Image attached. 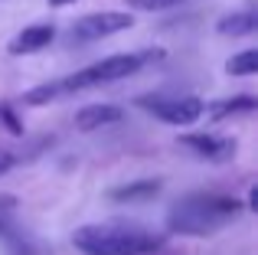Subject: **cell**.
<instances>
[{
  "mask_svg": "<svg viewBox=\"0 0 258 255\" xmlns=\"http://www.w3.org/2000/svg\"><path fill=\"white\" fill-rule=\"evenodd\" d=\"M0 124L7 128L10 134H23V121H20V115H17V108H13L10 102H0Z\"/></svg>",
  "mask_w": 258,
  "mask_h": 255,
  "instance_id": "obj_15",
  "label": "cell"
},
{
  "mask_svg": "<svg viewBox=\"0 0 258 255\" xmlns=\"http://www.w3.org/2000/svg\"><path fill=\"white\" fill-rule=\"evenodd\" d=\"M134 26V13L127 10H98V13H85L72 23V39L79 43H95V39H108L114 33H124Z\"/></svg>",
  "mask_w": 258,
  "mask_h": 255,
  "instance_id": "obj_5",
  "label": "cell"
},
{
  "mask_svg": "<svg viewBox=\"0 0 258 255\" xmlns=\"http://www.w3.org/2000/svg\"><path fill=\"white\" fill-rule=\"evenodd\" d=\"M56 98H62V89H59V79H56V82H43V85H36V89L23 92V105H30V108H39V105H49V102H56Z\"/></svg>",
  "mask_w": 258,
  "mask_h": 255,
  "instance_id": "obj_13",
  "label": "cell"
},
{
  "mask_svg": "<svg viewBox=\"0 0 258 255\" xmlns=\"http://www.w3.org/2000/svg\"><path fill=\"white\" fill-rule=\"evenodd\" d=\"M258 30V13L255 10H235V13H226V17L216 23V33L219 36H252Z\"/></svg>",
  "mask_w": 258,
  "mask_h": 255,
  "instance_id": "obj_11",
  "label": "cell"
},
{
  "mask_svg": "<svg viewBox=\"0 0 258 255\" xmlns=\"http://www.w3.org/2000/svg\"><path fill=\"white\" fill-rule=\"evenodd\" d=\"M52 39H56V26L52 23H30L7 43V52L10 56H33V52L46 49Z\"/></svg>",
  "mask_w": 258,
  "mask_h": 255,
  "instance_id": "obj_7",
  "label": "cell"
},
{
  "mask_svg": "<svg viewBox=\"0 0 258 255\" xmlns=\"http://www.w3.org/2000/svg\"><path fill=\"white\" fill-rule=\"evenodd\" d=\"M72 245L82 255H154L164 249V236L127 223H88L72 232Z\"/></svg>",
  "mask_w": 258,
  "mask_h": 255,
  "instance_id": "obj_1",
  "label": "cell"
},
{
  "mask_svg": "<svg viewBox=\"0 0 258 255\" xmlns=\"http://www.w3.org/2000/svg\"><path fill=\"white\" fill-rule=\"evenodd\" d=\"M180 147H186L189 154H196V157L203 160H213V164H226V160L235 157V151H239V144H235V138H222V134H180V141H176Z\"/></svg>",
  "mask_w": 258,
  "mask_h": 255,
  "instance_id": "obj_6",
  "label": "cell"
},
{
  "mask_svg": "<svg viewBox=\"0 0 258 255\" xmlns=\"http://www.w3.org/2000/svg\"><path fill=\"white\" fill-rule=\"evenodd\" d=\"M226 72H229V76H235V79L255 76V72H258V49H242V52H235V56L226 62Z\"/></svg>",
  "mask_w": 258,
  "mask_h": 255,
  "instance_id": "obj_12",
  "label": "cell"
},
{
  "mask_svg": "<svg viewBox=\"0 0 258 255\" xmlns=\"http://www.w3.org/2000/svg\"><path fill=\"white\" fill-rule=\"evenodd\" d=\"M164 52L160 49H147V52H118V56H108L95 66H85V69L72 72V76L59 79V89L62 95H72V92L82 89H95V85H108V82H121V79L141 72L151 59H160Z\"/></svg>",
  "mask_w": 258,
  "mask_h": 255,
  "instance_id": "obj_3",
  "label": "cell"
},
{
  "mask_svg": "<svg viewBox=\"0 0 258 255\" xmlns=\"http://www.w3.org/2000/svg\"><path fill=\"white\" fill-rule=\"evenodd\" d=\"M160 180H131V183H121V186H111L108 190V200H114V203H141V200H151L160 193Z\"/></svg>",
  "mask_w": 258,
  "mask_h": 255,
  "instance_id": "obj_10",
  "label": "cell"
},
{
  "mask_svg": "<svg viewBox=\"0 0 258 255\" xmlns=\"http://www.w3.org/2000/svg\"><path fill=\"white\" fill-rule=\"evenodd\" d=\"M127 10H138V13H160V10H173L180 7L183 0H124Z\"/></svg>",
  "mask_w": 258,
  "mask_h": 255,
  "instance_id": "obj_14",
  "label": "cell"
},
{
  "mask_svg": "<svg viewBox=\"0 0 258 255\" xmlns=\"http://www.w3.org/2000/svg\"><path fill=\"white\" fill-rule=\"evenodd\" d=\"M258 108V102L252 95H235V98H222V102H213L203 108V115H209V121H229V118L239 115H252Z\"/></svg>",
  "mask_w": 258,
  "mask_h": 255,
  "instance_id": "obj_9",
  "label": "cell"
},
{
  "mask_svg": "<svg viewBox=\"0 0 258 255\" xmlns=\"http://www.w3.org/2000/svg\"><path fill=\"white\" fill-rule=\"evenodd\" d=\"M124 121V108L121 105H111V102H98V105H85V108L76 111V128L79 131H98V128H108V124H118Z\"/></svg>",
  "mask_w": 258,
  "mask_h": 255,
  "instance_id": "obj_8",
  "label": "cell"
},
{
  "mask_svg": "<svg viewBox=\"0 0 258 255\" xmlns=\"http://www.w3.org/2000/svg\"><path fill=\"white\" fill-rule=\"evenodd\" d=\"M245 210H258V186H248V200H245Z\"/></svg>",
  "mask_w": 258,
  "mask_h": 255,
  "instance_id": "obj_17",
  "label": "cell"
},
{
  "mask_svg": "<svg viewBox=\"0 0 258 255\" xmlns=\"http://www.w3.org/2000/svg\"><path fill=\"white\" fill-rule=\"evenodd\" d=\"M245 206L235 197L216 193H189L167 210V229L176 236H213L226 223H232Z\"/></svg>",
  "mask_w": 258,
  "mask_h": 255,
  "instance_id": "obj_2",
  "label": "cell"
},
{
  "mask_svg": "<svg viewBox=\"0 0 258 255\" xmlns=\"http://www.w3.org/2000/svg\"><path fill=\"white\" fill-rule=\"evenodd\" d=\"M66 4H76V0H49V7H66Z\"/></svg>",
  "mask_w": 258,
  "mask_h": 255,
  "instance_id": "obj_18",
  "label": "cell"
},
{
  "mask_svg": "<svg viewBox=\"0 0 258 255\" xmlns=\"http://www.w3.org/2000/svg\"><path fill=\"white\" fill-rule=\"evenodd\" d=\"M13 167H17V154L7 151V147H0V177H7Z\"/></svg>",
  "mask_w": 258,
  "mask_h": 255,
  "instance_id": "obj_16",
  "label": "cell"
},
{
  "mask_svg": "<svg viewBox=\"0 0 258 255\" xmlns=\"http://www.w3.org/2000/svg\"><path fill=\"white\" fill-rule=\"evenodd\" d=\"M138 108L151 111L157 121L173 124V128H186L193 121L203 118V98L196 95H141L138 98Z\"/></svg>",
  "mask_w": 258,
  "mask_h": 255,
  "instance_id": "obj_4",
  "label": "cell"
}]
</instances>
